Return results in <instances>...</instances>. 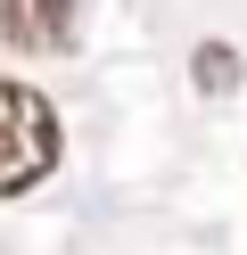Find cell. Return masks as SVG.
<instances>
[{
    "instance_id": "cell-1",
    "label": "cell",
    "mask_w": 247,
    "mask_h": 255,
    "mask_svg": "<svg viewBox=\"0 0 247 255\" xmlns=\"http://www.w3.org/2000/svg\"><path fill=\"white\" fill-rule=\"evenodd\" d=\"M49 165H58V107L0 74V198L33 189Z\"/></svg>"
},
{
    "instance_id": "cell-2",
    "label": "cell",
    "mask_w": 247,
    "mask_h": 255,
    "mask_svg": "<svg viewBox=\"0 0 247 255\" xmlns=\"http://www.w3.org/2000/svg\"><path fill=\"white\" fill-rule=\"evenodd\" d=\"M74 17L82 0H0V41L8 50H74Z\"/></svg>"
},
{
    "instance_id": "cell-3",
    "label": "cell",
    "mask_w": 247,
    "mask_h": 255,
    "mask_svg": "<svg viewBox=\"0 0 247 255\" xmlns=\"http://www.w3.org/2000/svg\"><path fill=\"white\" fill-rule=\"evenodd\" d=\"M190 74H198V83H206V91H231V83H239V58H231L223 41H206V50L190 58Z\"/></svg>"
}]
</instances>
